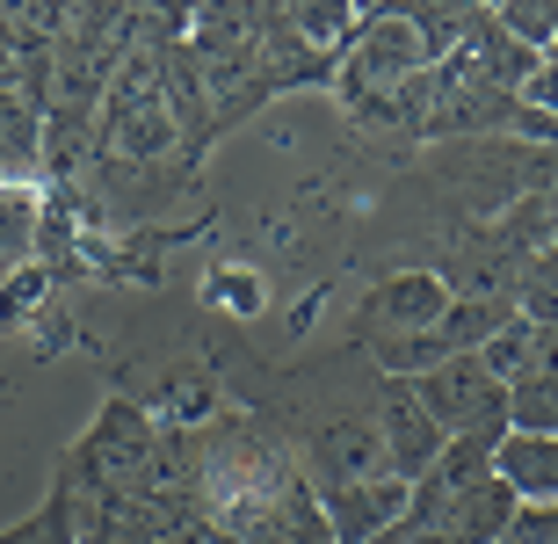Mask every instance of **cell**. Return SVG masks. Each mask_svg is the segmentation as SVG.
Wrapping results in <instances>:
<instances>
[{
  "mask_svg": "<svg viewBox=\"0 0 558 544\" xmlns=\"http://www.w3.org/2000/svg\"><path fill=\"white\" fill-rule=\"evenodd\" d=\"M59 480L81 501H131V494H182L204 486V443L167 428L138 399H102V414L87 421L73 450L59 458Z\"/></svg>",
  "mask_w": 558,
  "mask_h": 544,
  "instance_id": "6da1fadb",
  "label": "cell"
},
{
  "mask_svg": "<svg viewBox=\"0 0 558 544\" xmlns=\"http://www.w3.org/2000/svg\"><path fill=\"white\" fill-rule=\"evenodd\" d=\"M377 443H385V472L392 480H407V486H421L442 464V428H435V414H428V399H421V385L414 377H377Z\"/></svg>",
  "mask_w": 558,
  "mask_h": 544,
  "instance_id": "7a4b0ae2",
  "label": "cell"
},
{
  "mask_svg": "<svg viewBox=\"0 0 558 544\" xmlns=\"http://www.w3.org/2000/svg\"><path fill=\"white\" fill-rule=\"evenodd\" d=\"M298 472H305L312 494L392 480V472H385V443H377V414H333L327 428L298 436Z\"/></svg>",
  "mask_w": 558,
  "mask_h": 544,
  "instance_id": "3957f363",
  "label": "cell"
},
{
  "mask_svg": "<svg viewBox=\"0 0 558 544\" xmlns=\"http://www.w3.org/2000/svg\"><path fill=\"white\" fill-rule=\"evenodd\" d=\"M421 399H428V414L442 436H478V428H508V385L478 356H450L442 371L414 377Z\"/></svg>",
  "mask_w": 558,
  "mask_h": 544,
  "instance_id": "277c9868",
  "label": "cell"
},
{
  "mask_svg": "<svg viewBox=\"0 0 558 544\" xmlns=\"http://www.w3.org/2000/svg\"><path fill=\"white\" fill-rule=\"evenodd\" d=\"M442 313H450L442 276H435V269H399V276H385V283H371V298H363V313H355L349 335L371 349V341L428 335V327H442Z\"/></svg>",
  "mask_w": 558,
  "mask_h": 544,
  "instance_id": "5b68a950",
  "label": "cell"
},
{
  "mask_svg": "<svg viewBox=\"0 0 558 544\" xmlns=\"http://www.w3.org/2000/svg\"><path fill=\"white\" fill-rule=\"evenodd\" d=\"M457 73L464 81H486V87H500V95H522V87L537 81V51L530 44H515L508 29H500V15L494 8H472V22H464V44H457Z\"/></svg>",
  "mask_w": 558,
  "mask_h": 544,
  "instance_id": "8992f818",
  "label": "cell"
},
{
  "mask_svg": "<svg viewBox=\"0 0 558 544\" xmlns=\"http://www.w3.org/2000/svg\"><path fill=\"white\" fill-rule=\"evenodd\" d=\"M407 501H414V486H407V480H363V486H333V494H319L333 544H371V537H385V530L407 516Z\"/></svg>",
  "mask_w": 558,
  "mask_h": 544,
  "instance_id": "52a82bcc",
  "label": "cell"
},
{
  "mask_svg": "<svg viewBox=\"0 0 558 544\" xmlns=\"http://www.w3.org/2000/svg\"><path fill=\"white\" fill-rule=\"evenodd\" d=\"M494 472L515 486L522 508H551L558 501V436H500Z\"/></svg>",
  "mask_w": 558,
  "mask_h": 544,
  "instance_id": "ba28073f",
  "label": "cell"
},
{
  "mask_svg": "<svg viewBox=\"0 0 558 544\" xmlns=\"http://www.w3.org/2000/svg\"><path fill=\"white\" fill-rule=\"evenodd\" d=\"M0 544H81V494L51 472V486H44V501L22 516V523L0 530Z\"/></svg>",
  "mask_w": 558,
  "mask_h": 544,
  "instance_id": "9c48e42d",
  "label": "cell"
},
{
  "mask_svg": "<svg viewBox=\"0 0 558 544\" xmlns=\"http://www.w3.org/2000/svg\"><path fill=\"white\" fill-rule=\"evenodd\" d=\"M478 363H486V371H494L500 385H522L530 371H544V327L515 313L494 341H486V349H478Z\"/></svg>",
  "mask_w": 558,
  "mask_h": 544,
  "instance_id": "30bf717a",
  "label": "cell"
},
{
  "mask_svg": "<svg viewBox=\"0 0 558 544\" xmlns=\"http://www.w3.org/2000/svg\"><path fill=\"white\" fill-rule=\"evenodd\" d=\"M508 319H515V305H486V298H450V313H442V327H435V335H442V349H450V356H478V349H486V341H494L500 327H508Z\"/></svg>",
  "mask_w": 558,
  "mask_h": 544,
  "instance_id": "8fae6325",
  "label": "cell"
},
{
  "mask_svg": "<svg viewBox=\"0 0 558 544\" xmlns=\"http://www.w3.org/2000/svg\"><path fill=\"white\" fill-rule=\"evenodd\" d=\"M508 436H558V371H530L508 385Z\"/></svg>",
  "mask_w": 558,
  "mask_h": 544,
  "instance_id": "7c38bea8",
  "label": "cell"
},
{
  "mask_svg": "<svg viewBox=\"0 0 558 544\" xmlns=\"http://www.w3.org/2000/svg\"><path fill=\"white\" fill-rule=\"evenodd\" d=\"M371 363H377V377H428V371H442L450 363V349H442V335H399V341H371Z\"/></svg>",
  "mask_w": 558,
  "mask_h": 544,
  "instance_id": "4fadbf2b",
  "label": "cell"
},
{
  "mask_svg": "<svg viewBox=\"0 0 558 544\" xmlns=\"http://www.w3.org/2000/svg\"><path fill=\"white\" fill-rule=\"evenodd\" d=\"M515 313H522V319H537V327H558V247H544L537 262L522 269Z\"/></svg>",
  "mask_w": 558,
  "mask_h": 544,
  "instance_id": "5bb4252c",
  "label": "cell"
},
{
  "mask_svg": "<svg viewBox=\"0 0 558 544\" xmlns=\"http://www.w3.org/2000/svg\"><path fill=\"white\" fill-rule=\"evenodd\" d=\"M508 544H558V501L551 508H522L515 530H508Z\"/></svg>",
  "mask_w": 558,
  "mask_h": 544,
  "instance_id": "9a60e30c",
  "label": "cell"
},
{
  "mask_svg": "<svg viewBox=\"0 0 558 544\" xmlns=\"http://www.w3.org/2000/svg\"><path fill=\"white\" fill-rule=\"evenodd\" d=\"M522 102L537 109V117H558V59H544V65H537V81L522 87Z\"/></svg>",
  "mask_w": 558,
  "mask_h": 544,
  "instance_id": "2e32d148",
  "label": "cell"
}]
</instances>
